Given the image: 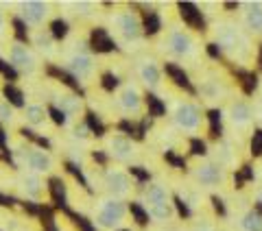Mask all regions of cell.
I'll return each instance as SVG.
<instances>
[{
	"label": "cell",
	"mask_w": 262,
	"mask_h": 231,
	"mask_svg": "<svg viewBox=\"0 0 262 231\" xmlns=\"http://www.w3.org/2000/svg\"><path fill=\"white\" fill-rule=\"evenodd\" d=\"M214 33H216V44L227 55L236 57V59H245L247 57V42H245V37L232 22H219L214 27Z\"/></svg>",
	"instance_id": "cell-10"
},
{
	"label": "cell",
	"mask_w": 262,
	"mask_h": 231,
	"mask_svg": "<svg viewBox=\"0 0 262 231\" xmlns=\"http://www.w3.org/2000/svg\"><path fill=\"white\" fill-rule=\"evenodd\" d=\"M11 42V22H9V15L7 11L0 7V44H9Z\"/></svg>",
	"instance_id": "cell-25"
},
{
	"label": "cell",
	"mask_w": 262,
	"mask_h": 231,
	"mask_svg": "<svg viewBox=\"0 0 262 231\" xmlns=\"http://www.w3.org/2000/svg\"><path fill=\"white\" fill-rule=\"evenodd\" d=\"M96 183L105 196H114V199H122V201H127L136 190L134 177L129 175V170L120 168V166L101 168L98 170V177H96Z\"/></svg>",
	"instance_id": "cell-4"
},
{
	"label": "cell",
	"mask_w": 262,
	"mask_h": 231,
	"mask_svg": "<svg viewBox=\"0 0 262 231\" xmlns=\"http://www.w3.org/2000/svg\"><path fill=\"white\" fill-rule=\"evenodd\" d=\"M114 103H116L118 111L125 115V118H140V115L144 113V96L140 92V87H138L136 83H131V81L122 83L116 89Z\"/></svg>",
	"instance_id": "cell-9"
},
{
	"label": "cell",
	"mask_w": 262,
	"mask_h": 231,
	"mask_svg": "<svg viewBox=\"0 0 262 231\" xmlns=\"http://www.w3.org/2000/svg\"><path fill=\"white\" fill-rule=\"evenodd\" d=\"M53 103L68 120L81 122V115H83V111H85V105H83V101H81V96L75 94L72 89H68L66 85H57L55 92H53Z\"/></svg>",
	"instance_id": "cell-12"
},
{
	"label": "cell",
	"mask_w": 262,
	"mask_h": 231,
	"mask_svg": "<svg viewBox=\"0 0 262 231\" xmlns=\"http://www.w3.org/2000/svg\"><path fill=\"white\" fill-rule=\"evenodd\" d=\"M5 59L11 63L13 70H18L20 74H27V77H33V74L39 72V55L35 53V48L31 44H24L20 39H11L9 44H5Z\"/></svg>",
	"instance_id": "cell-6"
},
{
	"label": "cell",
	"mask_w": 262,
	"mask_h": 231,
	"mask_svg": "<svg viewBox=\"0 0 262 231\" xmlns=\"http://www.w3.org/2000/svg\"><path fill=\"white\" fill-rule=\"evenodd\" d=\"M15 188H18V192H20L22 199H27V201H33V203H46L48 201L46 179L39 177V175L20 170L18 179H15Z\"/></svg>",
	"instance_id": "cell-11"
},
{
	"label": "cell",
	"mask_w": 262,
	"mask_h": 231,
	"mask_svg": "<svg viewBox=\"0 0 262 231\" xmlns=\"http://www.w3.org/2000/svg\"><path fill=\"white\" fill-rule=\"evenodd\" d=\"M192 177L203 188H214L223 183V170L214 161H199L196 166H192Z\"/></svg>",
	"instance_id": "cell-16"
},
{
	"label": "cell",
	"mask_w": 262,
	"mask_h": 231,
	"mask_svg": "<svg viewBox=\"0 0 262 231\" xmlns=\"http://www.w3.org/2000/svg\"><path fill=\"white\" fill-rule=\"evenodd\" d=\"M22 120L27 122L31 129H37V131H46L51 129V115H48V109L44 103H37V101H29L22 109Z\"/></svg>",
	"instance_id": "cell-15"
},
{
	"label": "cell",
	"mask_w": 262,
	"mask_h": 231,
	"mask_svg": "<svg viewBox=\"0 0 262 231\" xmlns=\"http://www.w3.org/2000/svg\"><path fill=\"white\" fill-rule=\"evenodd\" d=\"M173 120L175 125L186 131V133H196L201 129V122H203V115H201V109L196 107L194 103L190 101H182L175 105L173 109Z\"/></svg>",
	"instance_id": "cell-13"
},
{
	"label": "cell",
	"mask_w": 262,
	"mask_h": 231,
	"mask_svg": "<svg viewBox=\"0 0 262 231\" xmlns=\"http://www.w3.org/2000/svg\"><path fill=\"white\" fill-rule=\"evenodd\" d=\"M245 24L251 33L260 35L262 33V7L258 3H251L247 5V11H245Z\"/></svg>",
	"instance_id": "cell-22"
},
{
	"label": "cell",
	"mask_w": 262,
	"mask_h": 231,
	"mask_svg": "<svg viewBox=\"0 0 262 231\" xmlns=\"http://www.w3.org/2000/svg\"><path fill=\"white\" fill-rule=\"evenodd\" d=\"M140 203L142 205H158V203H175V199L170 196V190L164 183H160V181H149L142 190Z\"/></svg>",
	"instance_id": "cell-19"
},
{
	"label": "cell",
	"mask_w": 262,
	"mask_h": 231,
	"mask_svg": "<svg viewBox=\"0 0 262 231\" xmlns=\"http://www.w3.org/2000/svg\"><path fill=\"white\" fill-rule=\"evenodd\" d=\"M260 118H262V103H260Z\"/></svg>",
	"instance_id": "cell-30"
},
{
	"label": "cell",
	"mask_w": 262,
	"mask_h": 231,
	"mask_svg": "<svg viewBox=\"0 0 262 231\" xmlns=\"http://www.w3.org/2000/svg\"><path fill=\"white\" fill-rule=\"evenodd\" d=\"M90 220L98 231H122L131 225L129 203L114 196H96L90 212Z\"/></svg>",
	"instance_id": "cell-1"
},
{
	"label": "cell",
	"mask_w": 262,
	"mask_h": 231,
	"mask_svg": "<svg viewBox=\"0 0 262 231\" xmlns=\"http://www.w3.org/2000/svg\"><path fill=\"white\" fill-rule=\"evenodd\" d=\"M61 63H63L66 72H68L70 77H75L77 81H81V83H90V81H94L96 70H98L96 57L90 53V48L85 46V42L79 44V46L68 48Z\"/></svg>",
	"instance_id": "cell-5"
},
{
	"label": "cell",
	"mask_w": 262,
	"mask_h": 231,
	"mask_svg": "<svg viewBox=\"0 0 262 231\" xmlns=\"http://www.w3.org/2000/svg\"><path fill=\"white\" fill-rule=\"evenodd\" d=\"M192 231H214V227H212L210 222H199V225H196Z\"/></svg>",
	"instance_id": "cell-28"
},
{
	"label": "cell",
	"mask_w": 262,
	"mask_h": 231,
	"mask_svg": "<svg viewBox=\"0 0 262 231\" xmlns=\"http://www.w3.org/2000/svg\"><path fill=\"white\" fill-rule=\"evenodd\" d=\"M260 65H262V55H260Z\"/></svg>",
	"instance_id": "cell-31"
},
{
	"label": "cell",
	"mask_w": 262,
	"mask_h": 231,
	"mask_svg": "<svg viewBox=\"0 0 262 231\" xmlns=\"http://www.w3.org/2000/svg\"><path fill=\"white\" fill-rule=\"evenodd\" d=\"M238 225L243 231H262V216L258 212H247L241 216Z\"/></svg>",
	"instance_id": "cell-23"
},
{
	"label": "cell",
	"mask_w": 262,
	"mask_h": 231,
	"mask_svg": "<svg viewBox=\"0 0 262 231\" xmlns=\"http://www.w3.org/2000/svg\"><path fill=\"white\" fill-rule=\"evenodd\" d=\"M18 122V111H15V107L5 101V98H0V125H15Z\"/></svg>",
	"instance_id": "cell-24"
},
{
	"label": "cell",
	"mask_w": 262,
	"mask_h": 231,
	"mask_svg": "<svg viewBox=\"0 0 262 231\" xmlns=\"http://www.w3.org/2000/svg\"><path fill=\"white\" fill-rule=\"evenodd\" d=\"M13 159L22 170L33 172V175H39V177L51 175L57 168L55 157L46 148L33 144V142H27V140H20V142L13 146Z\"/></svg>",
	"instance_id": "cell-3"
},
{
	"label": "cell",
	"mask_w": 262,
	"mask_h": 231,
	"mask_svg": "<svg viewBox=\"0 0 262 231\" xmlns=\"http://www.w3.org/2000/svg\"><path fill=\"white\" fill-rule=\"evenodd\" d=\"M31 46L35 48L37 55L42 57H55L57 55V42H55V35L51 29H37V31H31Z\"/></svg>",
	"instance_id": "cell-17"
},
{
	"label": "cell",
	"mask_w": 262,
	"mask_h": 231,
	"mask_svg": "<svg viewBox=\"0 0 262 231\" xmlns=\"http://www.w3.org/2000/svg\"><path fill=\"white\" fill-rule=\"evenodd\" d=\"M253 89H256V77H253V74H247V77H245V92L251 94Z\"/></svg>",
	"instance_id": "cell-27"
},
{
	"label": "cell",
	"mask_w": 262,
	"mask_h": 231,
	"mask_svg": "<svg viewBox=\"0 0 262 231\" xmlns=\"http://www.w3.org/2000/svg\"><path fill=\"white\" fill-rule=\"evenodd\" d=\"M164 46H166V51L175 57H190L194 53V39L192 35L188 33L186 29H170L166 39H164Z\"/></svg>",
	"instance_id": "cell-14"
},
{
	"label": "cell",
	"mask_w": 262,
	"mask_h": 231,
	"mask_svg": "<svg viewBox=\"0 0 262 231\" xmlns=\"http://www.w3.org/2000/svg\"><path fill=\"white\" fill-rule=\"evenodd\" d=\"M13 9H15V15H18L31 31L46 29L48 22H51L53 15H55V7L51 3H42V0H24V3H15Z\"/></svg>",
	"instance_id": "cell-7"
},
{
	"label": "cell",
	"mask_w": 262,
	"mask_h": 231,
	"mask_svg": "<svg viewBox=\"0 0 262 231\" xmlns=\"http://www.w3.org/2000/svg\"><path fill=\"white\" fill-rule=\"evenodd\" d=\"M103 151L107 153V157L118 161V164H129L136 159L138 155V144L122 131H110L103 137Z\"/></svg>",
	"instance_id": "cell-8"
},
{
	"label": "cell",
	"mask_w": 262,
	"mask_h": 231,
	"mask_svg": "<svg viewBox=\"0 0 262 231\" xmlns=\"http://www.w3.org/2000/svg\"><path fill=\"white\" fill-rule=\"evenodd\" d=\"M66 9H70V13L75 15L79 20H92L98 15V9H101V5L96 3H88V0H81V3H68L63 5Z\"/></svg>",
	"instance_id": "cell-20"
},
{
	"label": "cell",
	"mask_w": 262,
	"mask_h": 231,
	"mask_svg": "<svg viewBox=\"0 0 262 231\" xmlns=\"http://www.w3.org/2000/svg\"><path fill=\"white\" fill-rule=\"evenodd\" d=\"M258 203H260V205H262V188H260V190H258Z\"/></svg>",
	"instance_id": "cell-29"
},
{
	"label": "cell",
	"mask_w": 262,
	"mask_h": 231,
	"mask_svg": "<svg viewBox=\"0 0 262 231\" xmlns=\"http://www.w3.org/2000/svg\"><path fill=\"white\" fill-rule=\"evenodd\" d=\"M107 27L112 31V37L122 46V48H131L138 44L144 35V22L140 18V13L136 9H116L110 11L107 15Z\"/></svg>",
	"instance_id": "cell-2"
},
{
	"label": "cell",
	"mask_w": 262,
	"mask_h": 231,
	"mask_svg": "<svg viewBox=\"0 0 262 231\" xmlns=\"http://www.w3.org/2000/svg\"><path fill=\"white\" fill-rule=\"evenodd\" d=\"M136 70H138V77H140V81L149 89H158L162 85V68L158 65V61H155V59L144 57V59L138 61Z\"/></svg>",
	"instance_id": "cell-18"
},
{
	"label": "cell",
	"mask_w": 262,
	"mask_h": 231,
	"mask_svg": "<svg viewBox=\"0 0 262 231\" xmlns=\"http://www.w3.org/2000/svg\"><path fill=\"white\" fill-rule=\"evenodd\" d=\"M251 153L256 155V157H260V155H262V131H256V133H253V140H251Z\"/></svg>",
	"instance_id": "cell-26"
},
{
	"label": "cell",
	"mask_w": 262,
	"mask_h": 231,
	"mask_svg": "<svg viewBox=\"0 0 262 231\" xmlns=\"http://www.w3.org/2000/svg\"><path fill=\"white\" fill-rule=\"evenodd\" d=\"M251 120V107L245 103V101H238L229 107V122H232L234 127H247Z\"/></svg>",
	"instance_id": "cell-21"
}]
</instances>
